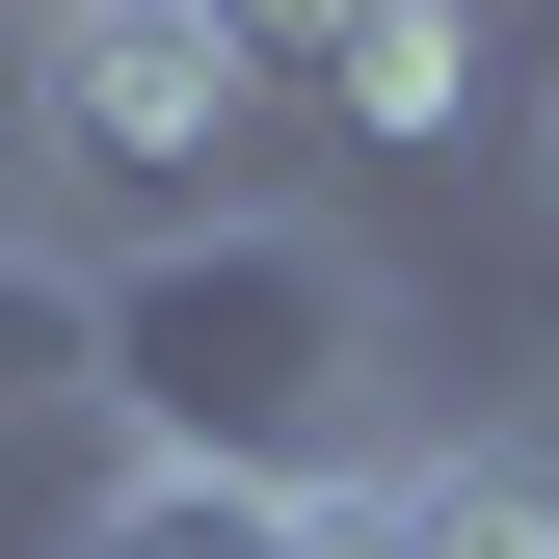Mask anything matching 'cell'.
Returning a JSON list of instances; mask_svg holds the SVG:
<instances>
[{
	"label": "cell",
	"mask_w": 559,
	"mask_h": 559,
	"mask_svg": "<svg viewBox=\"0 0 559 559\" xmlns=\"http://www.w3.org/2000/svg\"><path fill=\"white\" fill-rule=\"evenodd\" d=\"M373 373H400V294L373 240L294 214V187H240V214L187 240H107V320H81V427L133 479H240V507H320V479H373Z\"/></svg>",
	"instance_id": "cell-1"
},
{
	"label": "cell",
	"mask_w": 559,
	"mask_h": 559,
	"mask_svg": "<svg viewBox=\"0 0 559 559\" xmlns=\"http://www.w3.org/2000/svg\"><path fill=\"white\" fill-rule=\"evenodd\" d=\"M294 107V53L240 27V0H81V27H27V133L81 187H133V214H240V133Z\"/></svg>",
	"instance_id": "cell-2"
},
{
	"label": "cell",
	"mask_w": 559,
	"mask_h": 559,
	"mask_svg": "<svg viewBox=\"0 0 559 559\" xmlns=\"http://www.w3.org/2000/svg\"><path fill=\"white\" fill-rule=\"evenodd\" d=\"M266 53H294V107L400 133V160H427V133H479V81H507V53H479L453 0H346V27H266Z\"/></svg>",
	"instance_id": "cell-3"
},
{
	"label": "cell",
	"mask_w": 559,
	"mask_h": 559,
	"mask_svg": "<svg viewBox=\"0 0 559 559\" xmlns=\"http://www.w3.org/2000/svg\"><path fill=\"white\" fill-rule=\"evenodd\" d=\"M373 507H400V559H559V453L533 427H400Z\"/></svg>",
	"instance_id": "cell-4"
},
{
	"label": "cell",
	"mask_w": 559,
	"mask_h": 559,
	"mask_svg": "<svg viewBox=\"0 0 559 559\" xmlns=\"http://www.w3.org/2000/svg\"><path fill=\"white\" fill-rule=\"evenodd\" d=\"M53 559H294V507H240V479H133V453H107Z\"/></svg>",
	"instance_id": "cell-5"
},
{
	"label": "cell",
	"mask_w": 559,
	"mask_h": 559,
	"mask_svg": "<svg viewBox=\"0 0 559 559\" xmlns=\"http://www.w3.org/2000/svg\"><path fill=\"white\" fill-rule=\"evenodd\" d=\"M81 320H107L81 240H0V427H53V400H81Z\"/></svg>",
	"instance_id": "cell-6"
},
{
	"label": "cell",
	"mask_w": 559,
	"mask_h": 559,
	"mask_svg": "<svg viewBox=\"0 0 559 559\" xmlns=\"http://www.w3.org/2000/svg\"><path fill=\"white\" fill-rule=\"evenodd\" d=\"M294 559H400V507H373V479H320V507H294Z\"/></svg>",
	"instance_id": "cell-7"
},
{
	"label": "cell",
	"mask_w": 559,
	"mask_h": 559,
	"mask_svg": "<svg viewBox=\"0 0 559 559\" xmlns=\"http://www.w3.org/2000/svg\"><path fill=\"white\" fill-rule=\"evenodd\" d=\"M533 187H559V81H533Z\"/></svg>",
	"instance_id": "cell-8"
}]
</instances>
